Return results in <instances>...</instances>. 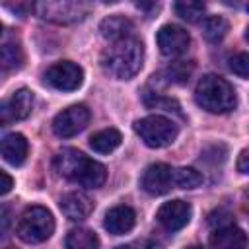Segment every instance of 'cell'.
<instances>
[{"instance_id": "7c38bea8", "label": "cell", "mask_w": 249, "mask_h": 249, "mask_svg": "<svg viewBox=\"0 0 249 249\" xmlns=\"http://www.w3.org/2000/svg\"><path fill=\"white\" fill-rule=\"evenodd\" d=\"M191 214H193V208L189 202L185 200H169L165 204L160 206L158 210V222L169 230V231H177L181 228H185L191 220Z\"/></svg>"}, {"instance_id": "52a82bcc", "label": "cell", "mask_w": 249, "mask_h": 249, "mask_svg": "<svg viewBox=\"0 0 249 249\" xmlns=\"http://www.w3.org/2000/svg\"><path fill=\"white\" fill-rule=\"evenodd\" d=\"M88 123H89V109L86 105H70L54 117L53 130L60 138H70L82 132L88 126Z\"/></svg>"}, {"instance_id": "9c48e42d", "label": "cell", "mask_w": 249, "mask_h": 249, "mask_svg": "<svg viewBox=\"0 0 249 249\" xmlns=\"http://www.w3.org/2000/svg\"><path fill=\"white\" fill-rule=\"evenodd\" d=\"M140 185L148 195H165L171 189H177L175 167H171L167 163H152L142 173Z\"/></svg>"}, {"instance_id": "3957f363", "label": "cell", "mask_w": 249, "mask_h": 249, "mask_svg": "<svg viewBox=\"0 0 249 249\" xmlns=\"http://www.w3.org/2000/svg\"><path fill=\"white\" fill-rule=\"evenodd\" d=\"M195 99L208 113H228L237 105V95L230 82L216 74H206L200 78L196 84Z\"/></svg>"}, {"instance_id": "ba28073f", "label": "cell", "mask_w": 249, "mask_h": 249, "mask_svg": "<svg viewBox=\"0 0 249 249\" xmlns=\"http://www.w3.org/2000/svg\"><path fill=\"white\" fill-rule=\"evenodd\" d=\"M35 8L43 19H49L54 23L80 21L88 14V6L82 2H41Z\"/></svg>"}, {"instance_id": "44dd1931", "label": "cell", "mask_w": 249, "mask_h": 249, "mask_svg": "<svg viewBox=\"0 0 249 249\" xmlns=\"http://www.w3.org/2000/svg\"><path fill=\"white\" fill-rule=\"evenodd\" d=\"M230 25H228V19L222 18V16H208L202 23V33L206 37V41L210 43H218L226 37Z\"/></svg>"}, {"instance_id": "f1b7e54d", "label": "cell", "mask_w": 249, "mask_h": 249, "mask_svg": "<svg viewBox=\"0 0 249 249\" xmlns=\"http://www.w3.org/2000/svg\"><path fill=\"white\" fill-rule=\"evenodd\" d=\"M136 8H140V10H146V12H148V10H152V12H158V10H160V4H142V2H140V4H136Z\"/></svg>"}, {"instance_id": "83f0119b", "label": "cell", "mask_w": 249, "mask_h": 249, "mask_svg": "<svg viewBox=\"0 0 249 249\" xmlns=\"http://www.w3.org/2000/svg\"><path fill=\"white\" fill-rule=\"evenodd\" d=\"M128 249H161L158 243H154V241H150V239H138V241H134V243H130V245H126Z\"/></svg>"}, {"instance_id": "d6986e66", "label": "cell", "mask_w": 249, "mask_h": 249, "mask_svg": "<svg viewBox=\"0 0 249 249\" xmlns=\"http://www.w3.org/2000/svg\"><path fill=\"white\" fill-rule=\"evenodd\" d=\"M64 247L66 249H99V239L91 230L76 228L68 231Z\"/></svg>"}, {"instance_id": "277c9868", "label": "cell", "mask_w": 249, "mask_h": 249, "mask_svg": "<svg viewBox=\"0 0 249 249\" xmlns=\"http://www.w3.org/2000/svg\"><path fill=\"white\" fill-rule=\"evenodd\" d=\"M54 231V218L45 206H29L18 222V235L25 243H41Z\"/></svg>"}, {"instance_id": "9a60e30c", "label": "cell", "mask_w": 249, "mask_h": 249, "mask_svg": "<svg viewBox=\"0 0 249 249\" xmlns=\"http://www.w3.org/2000/svg\"><path fill=\"white\" fill-rule=\"evenodd\" d=\"M212 249H247V235L241 228L230 224L224 228H216L210 235Z\"/></svg>"}, {"instance_id": "ffe728a7", "label": "cell", "mask_w": 249, "mask_h": 249, "mask_svg": "<svg viewBox=\"0 0 249 249\" xmlns=\"http://www.w3.org/2000/svg\"><path fill=\"white\" fill-rule=\"evenodd\" d=\"M0 56H2V68H4V72L21 68L23 58H25L21 45L16 43V41H4L2 43V54Z\"/></svg>"}, {"instance_id": "8fae6325", "label": "cell", "mask_w": 249, "mask_h": 249, "mask_svg": "<svg viewBox=\"0 0 249 249\" xmlns=\"http://www.w3.org/2000/svg\"><path fill=\"white\" fill-rule=\"evenodd\" d=\"M33 109V91L27 88H21L18 91H14L8 99H4L2 107H0V119L4 124L12 123V121H21L25 117H29Z\"/></svg>"}, {"instance_id": "603a6c76", "label": "cell", "mask_w": 249, "mask_h": 249, "mask_svg": "<svg viewBox=\"0 0 249 249\" xmlns=\"http://www.w3.org/2000/svg\"><path fill=\"white\" fill-rule=\"evenodd\" d=\"M175 12L181 19L195 23L204 16V4H200V2H177Z\"/></svg>"}, {"instance_id": "1f68e13d", "label": "cell", "mask_w": 249, "mask_h": 249, "mask_svg": "<svg viewBox=\"0 0 249 249\" xmlns=\"http://www.w3.org/2000/svg\"><path fill=\"white\" fill-rule=\"evenodd\" d=\"M117 249H128V247H126V245H123V247H117Z\"/></svg>"}, {"instance_id": "836d02e7", "label": "cell", "mask_w": 249, "mask_h": 249, "mask_svg": "<svg viewBox=\"0 0 249 249\" xmlns=\"http://www.w3.org/2000/svg\"><path fill=\"white\" fill-rule=\"evenodd\" d=\"M247 10H249V6H247Z\"/></svg>"}, {"instance_id": "5bb4252c", "label": "cell", "mask_w": 249, "mask_h": 249, "mask_svg": "<svg viewBox=\"0 0 249 249\" xmlns=\"http://www.w3.org/2000/svg\"><path fill=\"white\" fill-rule=\"evenodd\" d=\"M136 224V214L130 206L126 204H121V206H113L107 214H105V220H103V226L109 233L113 235H123L126 231H130Z\"/></svg>"}, {"instance_id": "5b68a950", "label": "cell", "mask_w": 249, "mask_h": 249, "mask_svg": "<svg viewBox=\"0 0 249 249\" xmlns=\"http://www.w3.org/2000/svg\"><path fill=\"white\" fill-rule=\"evenodd\" d=\"M134 132L150 148H165L177 138V124L161 115H148L134 123Z\"/></svg>"}, {"instance_id": "cb8c5ba5", "label": "cell", "mask_w": 249, "mask_h": 249, "mask_svg": "<svg viewBox=\"0 0 249 249\" xmlns=\"http://www.w3.org/2000/svg\"><path fill=\"white\" fill-rule=\"evenodd\" d=\"M193 72V64L191 62H185V60H179V62H173L171 66H167L165 74H167V80L169 82H175V84H185L189 80Z\"/></svg>"}, {"instance_id": "7402d4cb", "label": "cell", "mask_w": 249, "mask_h": 249, "mask_svg": "<svg viewBox=\"0 0 249 249\" xmlns=\"http://www.w3.org/2000/svg\"><path fill=\"white\" fill-rule=\"evenodd\" d=\"M202 183V175L193 167H175L177 189H195Z\"/></svg>"}, {"instance_id": "d6a6232c", "label": "cell", "mask_w": 249, "mask_h": 249, "mask_svg": "<svg viewBox=\"0 0 249 249\" xmlns=\"http://www.w3.org/2000/svg\"><path fill=\"white\" fill-rule=\"evenodd\" d=\"M247 200H249V191H247Z\"/></svg>"}, {"instance_id": "7a4b0ae2", "label": "cell", "mask_w": 249, "mask_h": 249, "mask_svg": "<svg viewBox=\"0 0 249 249\" xmlns=\"http://www.w3.org/2000/svg\"><path fill=\"white\" fill-rule=\"evenodd\" d=\"M142 60H144V47L134 37L115 41L101 53V66L115 80L134 78L142 68Z\"/></svg>"}, {"instance_id": "ac0fdd59", "label": "cell", "mask_w": 249, "mask_h": 249, "mask_svg": "<svg viewBox=\"0 0 249 249\" xmlns=\"http://www.w3.org/2000/svg\"><path fill=\"white\" fill-rule=\"evenodd\" d=\"M121 140H123V136L117 128H103L89 138V146L99 154H109L115 148H119Z\"/></svg>"}, {"instance_id": "6da1fadb", "label": "cell", "mask_w": 249, "mask_h": 249, "mask_svg": "<svg viewBox=\"0 0 249 249\" xmlns=\"http://www.w3.org/2000/svg\"><path fill=\"white\" fill-rule=\"evenodd\" d=\"M54 169L58 171V175L88 189H97L107 179V169L103 163L88 158L74 148H64L56 154Z\"/></svg>"}, {"instance_id": "f546056e", "label": "cell", "mask_w": 249, "mask_h": 249, "mask_svg": "<svg viewBox=\"0 0 249 249\" xmlns=\"http://www.w3.org/2000/svg\"><path fill=\"white\" fill-rule=\"evenodd\" d=\"M187 249H204V247H198V245H193V247H187Z\"/></svg>"}, {"instance_id": "30bf717a", "label": "cell", "mask_w": 249, "mask_h": 249, "mask_svg": "<svg viewBox=\"0 0 249 249\" xmlns=\"http://www.w3.org/2000/svg\"><path fill=\"white\" fill-rule=\"evenodd\" d=\"M156 41H158V47H160L161 54H165V56H179V54H183L189 49L191 37H189V33L183 27L167 23V25L160 27V31L156 35Z\"/></svg>"}, {"instance_id": "4316f807", "label": "cell", "mask_w": 249, "mask_h": 249, "mask_svg": "<svg viewBox=\"0 0 249 249\" xmlns=\"http://www.w3.org/2000/svg\"><path fill=\"white\" fill-rule=\"evenodd\" d=\"M0 195H8L10 191H12V187H14V179L6 173V171H0Z\"/></svg>"}, {"instance_id": "484cf974", "label": "cell", "mask_w": 249, "mask_h": 249, "mask_svg": "<svg viewBox=\"0 0 249 249\" xmlns=\"http://www.w3.org/2000/svg\"><path fill=\"white\" fill-rule=\"evenodd\" d=\"M237 171L243 175H249V150H243L237 158Z\"/></svg>"}, {"instance_id": "d4e9b609", "label": "cell", "mask_w": 249, "mask_h": 249, "mask_svg": "<svg viewBox=\"0 0 249 249\" xmlns=\"http://www.w3.org/2000/svg\"><path fill=\"white\" fill-rule=\"evenodd\" d=\"M230 70L241 78H249V53H237L230 58Z\"/></svg>"}, {"instance_id": "2e32d148", "label": "cell", "mask_w": 249, "mask_h": 249, "mask_svg": "<svg viewBox=\"0 0 249 249\" xmlns=\"http://www.w3.org/2000/svg\"><path fill=\"white\" fill-rule=\"evenodd\" d=\"M2 158L10 165H21L27 158V140L19 132H10L2 138Z\"/></svg>"}, {"instance_id": "4dcf8cb0", "label": "cell", "mask_w": 249, "mask_h": 249, "mask_svg": "<svg viewBox=\"0 0 249 249\" xmlns=\"http://www.w3.org/2000/svg\"><path fill=\"white\" fill-rule=\"evenodd\" d=\"M245 37H247V41H249V27H247V33H245Z\"/></svg>"}, {"instance_id": "4fadbf2b", "label": "cell", "mask_w": 249, "mask_h": 249, "mask_svg": "<svg viewBox=\"0 0 249 249\" xmlns=\"http://www.w3.org/2000/svg\"><path fill=\"white\" fill-rule=\"evenodd\" d=\"M60 210L68 220L80 222V220H86L93 212V200L86 193L72 191L60 198Z\"/></svg>"}, {"instance_id": "e0dca14e", "label": "cell", "mask_w": 249, "mask_h": 249, "mask_svg": "<svg viewBox=\"0 0 249 249\" xmlns=\"http://www.w3.org/2000/svg\"><path fill=\"white\" fill-rule=\"evenodd\" d=\"M132 29H134L132 21L128 18H124V16H109L99 23L101 37H105L111 43L126 39V37H132Z\"/></svg>"}, {"instance_id": "8992f818", "label": "cell", "mask_w": 249, "mask_h": 249, "mask_svg": "<svg viewBox=\"0 0 249 249\" xmlns=\"http://www.w3.org/2000/svg\"><path fill=\"white\" fill-rule=\"evenodd\" d=\"M45 82L60 91H74L82 86L84 82V70L70 60H62L47 68L45 72Z\"/></svg>"}]
</instances>
